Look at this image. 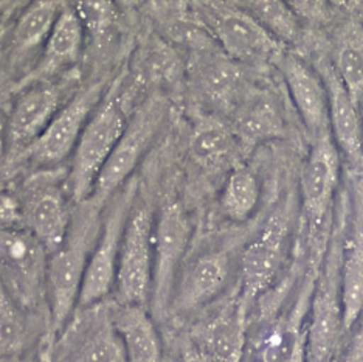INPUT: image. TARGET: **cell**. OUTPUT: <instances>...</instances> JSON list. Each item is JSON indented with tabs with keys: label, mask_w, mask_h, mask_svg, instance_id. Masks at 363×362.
Wrapping results in <instances>:
<instances>
[{
	"label": "cell",
	"mask_w": 363,
	"mask_h": 362,
	"mask_svg": "<svg viewBox=\"0 0 363 362\" xmlns=\"http://www.w3.org/2000/svg\"><path fill=\"white\" fill-rule=\"evenodd\" d=\"M337 201L342 210L343 328L348 334L363 312V170L346 168Z\"/></svg>",
	"instance_id": "5bb4252c"
},
{
	"label": "cell",
	"mask_w": 363,
	"mask_h": 362,
	"mask_svg": "<svg viewBox=\"0 0 363 362\" xmlns=\"http://www.w3.org/2000/svg\"><path fill=\"white\" fill-rule=\"evenodd\" d=\"M138 188L140 182L137 176H134L106 202L101 230L82 280L77 309H84L109 300V295L113 292L123 234L132 205L137 199Z\"/></svg>",
	"instance_id": "7c38bea8"
},
{
	"label": "cell",
	"mask_w": 363,
	"mask_h": 362,
	"mask_svg": "<svg viewBox=\"0 0 363 362\" xmlns=\"http://www.w3.org/2000/svg\"><path fill=\"white\" fill-rule=\"evenodd\" d=\"M111 317L128 362H163L162 336L150 309L111 300Z\"/></svg>",
	"instance_id": "cb8c5ba5"
},
{
	"label": "cell",
	"mask_w": 363,
	"mask_h": 362,
	"mask_svg": "<svg viewBox=\"0 0 363 362\" xmlns=\"http://www.w3.org/2000/svg\"><path fill=\"white\" fill-rule=\"evenodd\" d=\"M335 362H363V312L352 330L346 334Z\"/></svg>",
	"instance_id": "4dcf8cb0"
},
{
	"label": "cell",
	"mask_w": 363,
	"mask_h": 362,
	"mask_svg": "<svg viewBox=\"0 0 363 362\" xmlns=\"http://www.w3.org/2000/svg\"><path fill=\"white\" fill-rule=\"evenodd\" d=\"M193 224L186 209L174 197H163L162 204L155 209L152 232V290L150 300V312L155 322H164L169 316L172 291L191 249Z\"/></svg>",
	"instance_id": "ba28073f"
},
{
	"label": "cell",
	"mask_w": 363,
	"mask_h": 362,
	"mask_svg": "<svg viewBox=\"0 0 363 362\" xmlns=\"http://www.w3.org/2000/svg\"><path fill=\"white\" fill-rule=\"evenodd\" d=\"M244 244L224 241L189 249L172 291L168 319H194L232 292Z\"/></svg>",
	"instance_id": "3957f363"
},
{
	"label": "cell",
	"mask_w": 363,
	"mask_h": 362,
	"mask_svg": "<svg viewBox=\"0 0 363 362\" xmlns=\"http://www.w3.org/2000/svg\"><path fill=\"white\" fill-rule=\"evenodd\" d=\"M193 6L220 52L241 65L269 64L286 48L239 4L197 2Z\"/></svg>",
	"instance_id": "4fadbf2b"
},
{
	"label": "cell",
	"mask_w": 363,
	"mask_h": 362,
	"mask_svg": "<svg viewBox=\"0 0 363 362\" xmlns=\"http://www.w3.org/2000/svg\"><path fill=\"white\" fill-rule=\"evenodd\" d=\"M360 121H362V142H363V102L360 104Z\"/></svg>",
	"instance_id": "e575fe53"
},
{
	"label": "cell",
	"mask_w": 363,
	"mask_h": 362,
	"mask_svg": "<svg viewBox=\"0 0 363 362\" xmlns=\"http://www.w3.org/2000/svg\"><path fill=\"white\" fill-rule=\"evenodd\" d=\"M250 309L238 292H232L194 317L188 328V339L207 362H242L249 341Z\"/></svg>",
	"instance_id": "e0dca14e"
},
{
	"label": "cell",
	"mask_w": 363,
	"mask_h": 362,
	"mask_svg": "<svg viewBox=\"0 0 363 362\" xmlns=\"http://www.w3.org/2000/svg\"><path fill=\"white\" fill-rule=\"evenodd\" d=\"M28 339L27 312L0 282V358L18 356Z\"/></svg>",
	"instance_id": "f546056e"
},
{
	"label": "cell",
	"mask_w": 363,
	"mask_h": 362,
	"mask_svg": "<svg viewBox=\"0 0 363 362\" xmlns=\"http://www.w3.org/2000/svg\"><path fill=\"white\" fill-rule=\"evenodd\" d=\"M57 345L67 362H128L125 347L112 324L111 300L77 309Z\"/></svg>",
	"instance_id": "ac0fdd59"
},
{
	"label": "cell",
	"mask_w": 363,
	"mask_h": 362,
	"mask_svg": "<svg viewBox=\"0 0 363 362\" xmlns=\"http://www.w3.org/2000/svg\"><path fill=\"white\" fill-rule=\"evenodd\" d=\"M79 86L81 72L75 69L57 78L38 81L14 90L16 97L4 123L8 165H18L23 153L44 134Z\"/></svg>",
	"instance_id": "8992f818"
},
{
	"label": "cell",
	"mask_w": 363,
	"mask_h": 362,
	"mask_svg": "<svg viewBox=\"0 0 363 362\" xmlns=\"http://www.w3.org/2000/svg\"><path fill=\"white\" fill-rule=\"evenodd\" d=\"M189 158L201 170L207 172H227L239 165L241 153L232 128L214 115H202L189 136Z\"/></svg>",
	"instance_id": "d4e9b609"
},
{
	"label": "cell",
	"mask_w": 363,
	"mask_h": 362,
	"mask_svg": "<svg viewBox=\"0 0 363 362\" xmlns=\"http://www.w3.org/2000/svg\"><path fill=\"white\" fill-rule=\"evenodd\" d=\"M295 207L291 196L275 205L266 221L245 241L239 255L238 292L250 309L284 277L298 246L295 234Z\"/></svg>",
	"instance_id": "7a4b0ae2"
},
{
	"label": "cell",
	"mask_w": 363,
	"mask_h": 362,
	"mask_svg": "<svg viewBox=\"0 0 363 362\" xmlns=\"http://www.w3.org/2000/svg\"><path fill=\"white\" fill-rule=\"evenodd\" d=\"M340 180L342 159L331 133L315 137L300 177V221L311 248L328 243Z\"/></svg>",
	"instance_id": "52a82bcc"
},
{
	"label": "cell",
	"mask_w": 363,
	"mask_h": 362,
	"mask_svg": "<svg viewBox=\"0 0 363 362\" xmlns=\"http://www.w3.org/2000/svg\"><path fill=\"white\" fill-rule=\"evenodd\" d=\"M21 209V226L44 246L48 255L62 244L73 202L67 190V168L36 170L14 192Z\"/></svg>",
	"instance_id": "9c48e42d"
},
{
	"label": "cell",
	"mask_w": 363,
	"mask_h": 362,
	"mask_svg": "<svg viewBox=\"0 0 363 362\" xmlns=\"http://www.w3.org/2000/svg\"><path fill=\"white\" fill-rule=\"evenodd\" d=\"M86 50V30L75 4L64 2L55 26L47 38L35 69L21 83L14 86L18 90L23 86L47 81L78 69Z\"/></svg>",
	"instance_id": "7402d4cb"
},
{
	"label": "cell",
	"mask_w": 363,
	"mask_h": 362,
	"mask_svg": "<svg viewBox=\"0 0 363 362\" xmlns=\"http://www.w3.org/2000/svg\"><path fill=\"white\" fill-rule=\"evenodd\" d=\"M48 252L23 227L0 230V282L27 312L47 319Z\"/></svg>",
	"instance_id": "30bf717a"
},
{
	"label": "cell",
	"mask_w": 363,
	"mask_h": 362,
	"mask_svg": "<svg viewBox=\"0 0 363 362\" xmlns=\"http://www.w3.org/2000/svg\"><path fill=\"white\" fill-rule=\"evenodd\" d=\"M328 57L352 102L360 109L363 102V23L357 18L350 16L335 27L331 55Z\"/></svg>",
	"instance_id": "484cf974"
},
{
	"label": "cell",
	"mask_w": 363,
	"mask_h": 362,
	"mask_svg": "<svg viewBox=\"0 0 363 362\" xmlns=\"http://www.w3.org/2000/svg\"><path fill=\"white\" fill-rule=\"evenodd\" d=\"M188 73L197 94L213 111L214 117H218L216 114H233L250 92L242 65L230 60L219 48L193 53Z\"/></svg>",
	"instance_id": "d6986e66"
},
{
	"label": "cell",
	"mask_w": 363,
	"mask_h": 362,
	"mask_svg": "<svg viewBox=\"0 0 363 362\" xmlns=\"http://www.w3.org/2000/svg\"><path fill=\"white\" fill-rule=\"evenodd\" d=\"M0 362H27V361H22L18 356H11V358H0Z\"/></svg>",
	"instance_id": "836d02e7"
},
{
	"label": "cell",
	"mask_w": 363,
	"mask_h": 362,
	"mask_svg": "<svg viewBox=\"0 0 363 362\" xmlns=\"http://www.w3.org/2000/svg\"><path fill=\"white\" fill-rule=\"evenodd\" d=\"M21 226V209L14 192L0 188V230Z\"/></svg>",
	"instance_id": "1f68e13d"
},
{
	"label": "cell",
	"mask_w": 363,
	"mask_h": 362,
	"mask_svg": "<svg viewBox=\"0 0 363 362\" xmlns=\"http://www.w3.org/2000/svg\"><path fill=\"white\" fill-rule=\"evenodd\" d=\"M312 67L323 81L328 95L329 133L338 153L348 162V168L363 170V142L360 109L325 55L312 56Z\"/></svg>",
	"instance_id": "44dd1931"
},
{
	"label": "cell",
	"mask_w": 363,
	"mask_h": 362,
	"mask_svg": "<svg viewBox=\"0 0 363 362\" xmlns=\"http://www.w3.org/2000/svg\"><path fill=\"white\" fill-rule=\"evenodd\" d=\"M121 83L123 77L112 81L73 150L67 168V190L73 204L94 196L96 180L125 133L130 112Z\"/></svg>",
	"instance_id": "277c9868"
},
{
	"label": "cell",
	"mask_w": 363,
	"mask_h": 362,
	"mask_svg": "<svg viewBox=\"0 0 363 362\" xmlns=\"http://www.w3.org/2000/svg\"><path fill=\"white\" fill-rule=\"evenodd\" d=\"M249 11L283 47L294 45L303 36L298 16L281 0H257L239 4Z\"/></svg>",
	"instance_id": "f1b7e54d"
},
{
	"label": "cell",
	"mask_w": 363,
	"mask_h": 362,
	"mask_svg": "<svg viewBox=\"0 0 363 362\" xmlns=\"http://www.w3.org/2000/svg\"><path fill=\"white\" fill-rule=\"evenodd\" d=\"M342 210L335 201L331 232L320 263L309 317L306 362H335L345 342L340 285Z\"/></svg>",
	"instance_id": "5b68a950"
},
{
	"label": "cell",
	"mask_w": 363,
	"mask_h": 362,
	"mask_svg": "<svg viewBox=\"0 0 363 362\" xmlns=\"http://www.w3.org/2000/svg\"><path fill=\"white\" fill-rule=\"evenodd\" d=\"M62 5L64 2H56V0H38L23 8L10 31V43H8L10 67H23V64L31 62L30 60H36L38 62ZM33 69L35 67L31 64Z\"/></svg>",
	"instance_id": "603a6c76"
},
{
	"label": "cell",
	"mask_w": 363,
	"mask_h": 362,
	"mask_svg": "<svg viewBox=\"0 0 363 362\" xmlns=\"http://www.w3.org/2000/svg\"><path fill=\"white\" fill-rule=\"evenodd\" d=\"M233 123L230 125L239 146L247 148L255 143L275 137L283 129V120L278 106L272 100V95L249 92L232 114Z\"/></svg>",
	"instance_id": "4316f807"
},
{
	"label": "cell",
	"mask_w": 363,
	"mask_h": 362,
	"mask_svg": "<svg viewBox=\"0 0 363 362\" xmlns=\"http://www.w3.org/2000/svg\"><path fill=\"white\" fill-rule=\"evenodd\" d=\"M0 5H2V4H0Z\"/></svg>",
	"instance_id": "d590c367"
},
{
	"label": "cell",
	"mask_w": 363,
	"mask_h": 362,
	"mask_svg": "<svg viewBox=\"0 0 363 362\" xmlns=\"http://www.w3.org/2000/svg\"><path fill=\"white\" fill-rule=\"evenodd\" d=\"M154 216L155 209L147 201L140 199L137 194L120 246L112 292L113 302L150 309L154 265Z\"/></svg>",
	"instance_id": "9a60e30c"
},
{
	"label": "cell",
	"mask_w": 363,
	"mask_h": 362,
	"mask_svg": "<svg viewBox=\"0 0 363 362\" xmlns=\"http://www.w3.org/2000/svg\"><path fill=\"white\" fill-rule=\"evenodd\" d=\"M169 112L168 98L162 90H152L130 112L125 133L113 148L111 158L96 180L94 194L109 201L129 179L134 177L138 163L145 159L159 136Z\"/></svg>",
	"instance_id": "8fae6325"
},
{
	"label": "cell",
	"mask_w": 363,
	"mask_h": 362,
	"mask_svg": "<svg viewBox=\"0 0 363 362\" xmlns=\"http://www.w3.org/2000/svg\"><path fill=\"white\" fill-rule=\"evenodd\" d=\"M261 184L257 175L239 163L227 172L225 182L219 196V209L227 219L244 223L258 209Z\"/></svg>",
	"instance_id": "83f0119b"
},
{
	"label": "cell",
	"mask_w": 363,
	"mask_h": 362,
	"mask_svg": "<svg viewBox=\"0 0 363 362\" xmlns=\"http://www.w3.org/2000/svg\"><path fill=\"white\" fill-rule=\"evenodd\" d=\"M176 362H207V359L202 356V353L194 347V344L185 334L179 342Z\"/></svg>",
	"instance_id": "d6a6232c"
},
{
	"label": "cell",
	"mask_w": 363,
	"mask_h": 362,
	"mask_svg": "<svg viewBox=\"0 0 363 362\" xmlns=\"http://www.w3.org/2000/svg\"><path fill=\"white\" fill-rule=\"evenodd\" d=\"M109 86L111 81L107 78H95L87 84L81 83L75 95L62 106L44 134L23 153L21 159L31 163L36 170L57 168L64 160L70 159L89 119Z\"/></svg>",
	"instance_id": "2e32d148"
},
{
	"label": "cell",
	"mask_w": 363,
	"mask_h": 362,
	"mask_svg": "<svg viewBox=\"0 0 363 362\" xmlns=\"http://www.w3.org/2000/svg\"><path fill=\"white\" fill-rule=\"evenodd\" d=\"M272 64L281 75L295 109L312 138L329 133L326 89L312 64L287 47L278 52Z\"/></svg>",
	"instance_id": "ffe728a7"
},
{
	"label": "cell",
	"mask_w": 363,
	"mask_h": 362,
	"mask_svg": "<svg viewBox=\"0 0 363 362\" xmlns=\"http://www.w3.org/2000/svg\"><path fill=\"white\" fill-rule=\"evenodd\" d=\"M106 202L94 194L86 201L73 204L64 241L48 255L47 312L52 337L60 336L75 314L82 280L101 230Z\"/></svg>",
	"instance_id": "6da1fadb"
}]
</instances>
